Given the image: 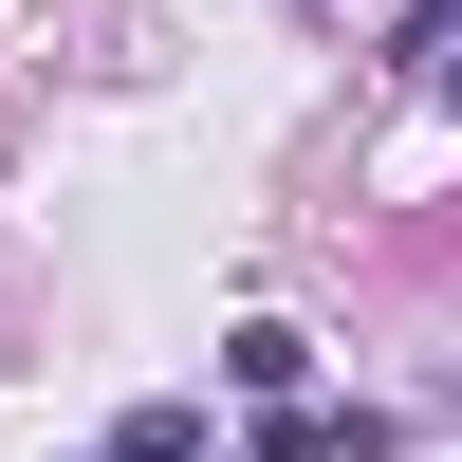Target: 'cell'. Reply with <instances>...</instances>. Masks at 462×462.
Here are the masks:
<instances>
[{
	"instance_id": "6da1fadb",
	"label": "cell",
	"mask_w": 462,
	"mask_h": 462,
	"mask_svg": "<svg viewBox=\"0 0 462 462\" xmlns=\"http://www.w3.org/2000/svg\"><path fill=\"white\" fill-rule=\"evenodd\" d=\"M222 370H241V389H259V407H278V389H296V370H315V333H278V315H241V333H222Z\"/></svg>"
},
{
	"instance_id": "7a4b0ae2",
	"label": "cell",
	"mask_w": 462,
	"mask_h": 462,
	"mask_svg": "<svg viewBox=\"0 0 462 462\" xmlns=\"http://www.w3.org/2000/svg\"><path fill=\"white\" fill-rule=\"evenodd\" d=\"M259 462H370V426H333V407L278 389V426H259Z\"/></svg>"
},
{
	"instance_id": "3957f363",
	"label": "cell",
	"mask_w": 462,
	"mask_h": 462,
	"mask_svg": "<svg viewBox=\"0 0 462 462\" xmlns=\"http://www.w3.org/2000/svg\"><path fill=\"white\" fill-rule=\"evenodd\" d=\"M407 74H426V93H462V0H426V19H407Z\"/></svg>"
},
{
	"instance_id": "277c9868",
	"label": "cell",
	"mask_w": 462,
	"mask_h": 462,
	"mask_svg": "<svg viewBox=\"0 0 462 462\" xmlns=\"http://www.w3.org/2000/svg\"><path fill=\"white\" fill-rule=\"evenodd\" d=\"M111 462H130V444H111Z\"/></svg>"
}]
</instances>
